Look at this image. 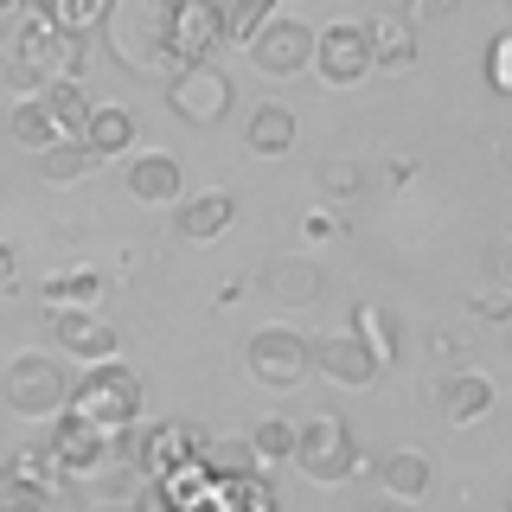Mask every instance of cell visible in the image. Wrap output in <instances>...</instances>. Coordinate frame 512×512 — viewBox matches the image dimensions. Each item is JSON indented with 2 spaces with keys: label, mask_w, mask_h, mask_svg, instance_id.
Wrapping results in <instances>:
<instances>
[{
  "label": "cell",
  "mask_w": 512,
  "mask_h": 512,
  "mask_svg": "<svg viewBox=\"0 0 512 512\" xmlns=\"http://www.w3.org/2000/svg\"><path fill=\"white\" fill-rule=\"evenodd\" d=\"M250 58H256V71H269V77L308 71V58H314L308 20H263V26L250 32Z\"/></svg>",
  "instance_id": "obj_13"
},
{
  "label": "cell",
  "mask_w": 512,
  "mask_h": 512,
  "mask_svg": "<svg viewBox=\"0 0 512 512\" xmlns=\"http://www.w3.org/2000/svg\"><path fill=\"white\" fill-rule=\"evenodd\" d=\"M109 45L128 71H160V0H109Z\"/></svg>",
  "instance_id": "obj_8"
},
{
  "label": "cell",
  "mask_w": 512,
  "mask_h": 512,
  "mask_svg": "<svg viewBox=\"0 0 512 512\" xmlns=\"http://www.w3.org/2000/svg\"><path fill=\"white\" fill-rule=\"evenodd\" d=\"M52 346L64 352V359L103 365V359H116L122 333L103 320V308H58V314H52Z\"/></svg>",
  "instance_id": "obj_12"
},
{
  "label": "cell",
  "mask_w": 512,
  "mask_h": 512,
  "mask_svg": "<svg viewBox=\"0 0 512 512\" xmlns=\"http://www.w3.org/2000/svg\"><path fill=\"white\" fill-rule=\"evenodd\" d=\"M77 32H64L52 20H26L20 32H7V45H0V71H7V84L20 96H39L45 84H64V77H77Z\"/></svg>",
  "instance_id": "obj_1"
},
{
  "label": "cell",
  "mask_w": 512,
  "mask_h": 512,
  "mask_svg": "<svg viewBox=\"0 0 512 512\" xmlns=\"http://www.w3.org/2000/svg\"><path fill=\"white\" fill-rule=\"evenodd\" d=\"M7 282H13V244L0 237V288H7Z\"/></svg>",
  "instance_id": "obj_39"
},
{
  "label": "cell",
  "mask_w": 512,
  "mask_h": 512,
  "mask_svg": "<svg viewBox=\"0 0 512 512\" xmlns=\"http://www.w3.org/2000/svg\"><path fill=\"white\" fill-rule=\"evenodd\" d=\"M77 141H84L90 160L128 154V148H135V116H128V109H116V103H90V116H84V128H77Z\"/></svg>",
  "instance_id": "obj_16"
},
{
  "label": "cell",
  "mask_w": 512,
  "mask_h": 512,
  "mask_svg": "<svg viewBox=\"0 0 512 512\" xmlns=\"http://www.w3.org/2000/svg\"><path fill=\"white\" fill-rule=\"evenodd\" d=\"M352 333H359V346L378 359V372L397 359V327H391V320H384L378 308H359V314H352Z\"/></svg>",
  "instance_id": "obj_30"
},
{
  "label": "cell",
  "mask_w": 512,
  "mask_h": 512,
  "mask_svg": "<svg viewBox=\"0 0 512 512\" xmlns=\"http://www.w3.org/2000/svg\"><path fill=\"white\" fill-rule=\"evenodd\" d=\"M96 295H103V276H96V269H71V276L45 282V301H52V308H96Z\"/></svg>",
  "instance_id": "obj_29"
},
{
  "label": "cell",
  "mask_w": 512,
  "mask_h": 512,
  "mask_svg": "<svg viewBox=\"0 0 512 512\" xmlns=\"http://www.w3.org/2000/svg\"><path fill=\"white\" fill-rule=\"evenodd\" d=\"M13 141H20V148H52V141H64V128L52 122L45 96H26V103L13 109Z\"/></svg>",
  "instance_id": "obj_26"
},
{
  "label": "cell",
  "mask_w": 512,
  "mask_h": 512,
  "mask_svg": "<svg viewBox=\"0 0 512 512\" xmlns=\"http://www.w3.org/2000/svg\"><path fill=\"white\" fill-rule=\"evenodd\" d=\"M320 186L327 192H359V167H352V160H327V167H320Z\"/></svg>",
  "instance_id": "obj_34"
},
{
  "label": "cell",
  "mask_w": 512,
  "mask_h": 512,
  "mask_svg": "<svg viewBox=\"0 0 512 512\" xmlns=\"http://www.w3.org/2000/svg\"><path fill=\"white\" fill-rule=\"evenodd\" d=\"M378 480H384V500L416 506L429 493V455H423V448H391L384 468H378Z\"/></svg>",
  "instance_id": "obj_20"
},
{
  "label": "cell",
  "mask_w": 512,
  "mask_h": 512,
  "mask_svg": "<svg viewBox=\"0 0 512 512\" xmlns=\"http://www.w3.org/2000/svg\"><path fill=\"white\" fill-rule=\"evenodd\" d=\"M487 84H493V96L512 90V39H506V32L487 45Z\"/></svg>",
  "instance_id": "obj_33"
},
{
  "label": "cell",
  "mask_w": 512,
  "mask_h": 512,
  "mask_svg": "<svg viewBox=\"0 0 512 512\" xmlns=\"http://www.w3.org/2000/svg\"><path fill=\"white\" fill-rule=\"evenodd\" d=\"M135 512H180V506H173V493L160 487V480H148V487L135 493Z\"/></svg>",
  "instance_id": "obj_35"
},
{
  "label": "cell",
  "mask_w": 512,
  "mask_h": 512,
  "mask_svg": "<svg viewBox=\"0 0 512 512\" xmlns=\"http://www.w3.org/2000/svg\"><path fill=\"white\" fill-rule=\"evenodd\" d=\"M474 314H487V320H506L512 308H506V288H487V295L474 301Z\"/></svg>",
  "instance_id": "obj_36"
},
{
  "label": "cell",
  "mask_w": 512,
  "mask_h": 512,
  "mask_svg": "<svg viewBox=\"0 0 512 512\" xmlns=\"http://www.w3.org/2000/svg\"><path fill=\"white\" fill-rule=\"evenodd\" d=\"M308 352H314V372H327L333 384H346V391H359V384L378 378V359L359 346V333H352V327L320 333V340H308Z\"/></svg>",
  "instance_id": "obj_14"
},
{
  "label": "cell",
  "mask_w": 512,
  "mask_h": 512,
  "mask_svg": "<svg viewBox=\"0 0 512 512\" xmlns=\"http://www.w3.org/2000/svg\"><path fill=\"white\" fill-rule=\"evenodd\" d=\"M0 474H13V480H26V487H39V493H58V461H52V448L45 442H26V448H13V461Z\"/></svg>",
  "instance_id": "obj_23"
},
{
  "label": "cell",
  "mask_w": 512,
  "mask_h": 512,
  "mask_svg": "<svg viewBox=\"0 0 512 512\" xmlns=\"http://www.w3.org/2000/svg\"><path fill=\"white\" fill-rule=\"evenodd\" d=\"M301 231H308V237H314V244H320V237H333V231H340V224H333L327 212H308V224H301Z\"/></svg>",
  "instance_id": "obj_38"
},
{
  "label": "cell",
  "mask_w": 512,
  "mask_h": 512,
  "mask_svg": "<svg viewBox=\"0 0 512 512\" xmlns=\"http://www.w3.org/2000/svg\"><path fill=\"white\" fill-rule=\"evenodd\" d=\"M128 192L141 205H180L186 199V173L173 154H135L128 160Z\"/></svg>",
  "instance_id": "obj_15"
},
{
  "label": "cell",
  "mask_w": 512,
  "mask_h": 512,
  "mask_svg": "<svg viewBox=\"0 0 512 512\" xmlns=\"http://www.w3.org/2000/svg\"><path fill=\"white\" fill-rule=\"evenodd\" d=\"M26 7H32V20H52L64 32H84V26H96L109 13V0H26Z\"/></svg>",
  "instance_id": "obj_27"
},
{
  "label": "cell",
  "mask_w": 512,
  "mask_h": 512,
  "mask_svg": "<svg viewBox=\"0 0 512 512\" xmlns=\"http://www.w3.org/2000/svg\"><path fill=\"white\" fill-rule=\"evenodd\" d=\"M13 7H26V0H0V20H7V13H13Z\"/></svg>",
  "instance_id": "obj_41"
},
{
  "label": "cell",
  "mask_w": 512,
  "mask_h": 512,
  "mask_svg": "<svg viewBox=\"0 0 512 512\" xmlns=\"http://www.w3.org/2000/svg\"><path fill=\"white\" fill-rule=\"evenodd\" d=\"M0 45H7V20H0Z\"/></svg>",
  "instance_id": "obj_42"
},
{
  "label": "cell",
  "mask_w": 512,
  "mask_h": 512,
  "mask_svg": "<svg viewBox=\"0 0 512 512\" xmlns=\"http://www.w3.org/2000/svg\"><path fill=\"white\" fill-rule=\"evenodd\" d=\"M493 378L487 372H448L442 378V391H436V404H442V416L448 423H480V416L493 410Z\"/></svg>",
  "instance_id": "obj_18"
},
{
  "label": "cell",
  "mask_w": 512,
  "mask_h": 512,
  "mask_svg": "<svg viewBox=\"0 0 512 512\" xmlns=\"http://www.w3.org/2000/svg\"><path fill=\"white\" fill-rule=\"evenodd\" d=\"M212 7H218V32L237 45H250V32L263 20H276V0H212Z\"/></svg>",
  "instance_id": "obj_25"
},
{
  "label": "cell",
  "mask_w": 512,
  "mask_h": 512,
  "mask_svg": "<svg viewBox=\"0 0 512 512\" xmlns=\"http://www.w3.org/2000/svg\"><path fill=\"white\" fill-rule=\"evenodd\" d=\"M308 64L320 71V84H333V90H346V84H359V77H372V45H365V26H359V20L320 26Z\"/></svg>",
  "instance_id": "obj_10"
},
{
  "label": "cell",
  "mask_w": 512,
  "mask_h": 512,
  "mask_svg": "<svg viewBox=\"0 0 512 512\" xmlns=\"http://www.w3.org/2000/svg\"><path fill=\"white\" fill-rule=\"evenodd\" d=\"M365 45H372V71L378 64L384 71H410V58H416V39L397 13H372V20H365Z\"/></svg>",
  "instance_id": "obj_21"
},
{
  "label": "cell",
  "mask_w": 512,
  "mask_h": 512,
  "mask_svg": "<svg viewBox=\"0 0 512 512\" xmlns=\"http://www.w3.org/2000/svg\"><path fill=\"white\" fill-rule=\"evenodd\" d=\"M410 20H442V13H455V0H404Z\"/></svg>",
  "instance_id": "obj_37"
},
{
  "label": "cell",
  "mask_w": 512,
  "mask_h": 512,
  "mask_svg": "<svg viewBox=\"0 0 512 512\" xmlns=\"http://www.w3.org/2000/svg\"><path fill=\"white\" fill-rule=\"evenodd\" d=\"M295 135H301V122H295V109H288V103H256V116L244 128V148L263 154V160H276V154L295 148Z\"/></svg>",
  "instance_id": "obj_19"
},
{
  "label": "cell",
  "mask_w": 512,
  "mask_h": 512,
  "mask_svg": "<svg viewBox=\"0 0 512 512\" xmlns=\"http://www.w3.org/2000/svg\"><path fill=\"white\" fill-rule=\"evenodd\" d=\"M96 167V160L84 154V141H52V148H39V173L52 186H71V180H84V173Z\"/></svg>",
  "instance_id": "obj_28"
},
{
  "label": "cell",
  "mask_w": 512,
  "mask_h": 512,
  "mask_svg": "<svg viewBox=\"0 0 512 512\" xmlns=\"http://www.w3.org/2000/svg\"><path fill=\"white\" fill-rule=\"evenodd\" d=\"M64 416H77V423L103 429V436H122V429L141 423V378L128 372V365H116V359L90 365L84 378H71Z\"/></svg>",
  "instance_id": "obj_2"
},
{
  "label": "cell",
  "mask_w": 512,
  "mask_h": 512,
  "mask_svg": "<svg viewBox=\"0 0 512 512\" xmlns=\"http://www.w3.org/2000/svg\"><path fill=\"white\" fill-rule=\"evenodd\" d=\"M0 512H58V506H52V493H39V487H26V480L0 474Z\"/></svg>",
  "instance_id": "obj_32"
},
{
  "label": "cell",
  "mask_w": 512,
  "mask_h": 512,
  "mask_svg": "<svg viewBox=\"0 0 512 512\" xmlns=\"http://www.w3.org/2000/svg\"><path fill=\"white\" fill-rule=\"evenodd\" d=\"M218 32V7L212 0H160V52L167 64H205Z\"/></svg>",
  "instance_id": "obj_6"
},
{
  "label": "cell",
  "mask_w": 512,
  "mask_h": 512,
  "mask_svg": "<svg viewBox=\"0 0 512 512\" xmlns=\"http://www.w3.org/2000/svg\"><path fill=\"white\" fill-rule=\"evenodd\" d=\"M314 372V352H308V333L295 327H263L250 340V378L269 384V391H295V384H308Z\"/></svg>",
  "instance_id": "obj_9"
},
{
  "label": "cell",
  "mask_w": 512,
  "mask_h": 512,
  "mask_svg": "<svg viewBox=\"0 0 512 512\" xmlns=\"http://www.w3.org/2000/svg\"><path fill=\"white\" fill-rule=\"evenodd\" d=\"M372 512H416V506H404V500H378Z\"/></svg>",
  "instance_id": "obj_40"
},
{
  "label": "cell",
  "mask_w": 512,
  "mask_h": 512,
  "mask_svg": "<svg viewBox=\"0 0 512 512\" xmlns=\"http://www.w3.org/2000/svg\"><path fill=\"white\" fill-rule=\"evenodd\" d=\"M167 103H173V116L192 122V128H218L224 109H231V77H224L212 58L180 64V71L167 77Z\"/></svg>",
  "instance_id": "obj_7"
},
{
  "label": "cell",
  "mask_w": 512,
  "mask_h": 512,
  "mask_svg": "<svg viewBox=\"0 0 512 512\" xmlns=\"http://www.w3.org/2000/svg\"><path fill=\"white\" fill-rule=\"evenodd\" d=\"M231 218H237V199L231 192H199V199H186V205H173V224H180V237H192V244H212V237L231 231Z\"/></svg>",
  "instance_id": "obj_17"
},
{
  "label": "cell",
  "mask_w": 512,
  "mask_h": 512,
  "mask_svg": "<svg viewBox=\"0 0 512 512\" xmlns=\"http://www.w3.org/2000/svg\"><path fill=\"white\" fill-rule=\"evenodd\" d=\"M244 442H250L256 461H288L295 455V423H288V416H269V423H256V436H244Z\"/></svg>",
  "instance_id": "obj_31"
},
{
  "label": "cell",
  "mask_w": 512,
  "mask_h": 512,
  "mask_svg": "<svg viewBox=\"0 0 512 512\" xmlns=\"http://www.w3.org/2000/svg\"><path fill=\"white\" fill-rule=\"evenodd\" d=\"M122 468H135V474H148V480H167V474H180L199 461V448L205 436L192 423H135V429H122Z\"/></svg>",
  "instance_id": "obj_5"
},
{
  "label": "cell",
  "mask_w": 512,
  "mask_h": 512,
  "mask_svg": "<svg viewBox=\"0 0 512 512\" xmlns=\"http://www.w3.org/2000/svg\"><path fill=\"white\" fill-rule=\"evenodd\" d=\"M288 461L308 480H320V487H340V480H352L365 468V448L346 429V416H308V423L295 429V455Z\"/></svg>",
  "instance_id": "obj_3"
},
{
  "label": "cell",
  "mask_w": 512,
  "mask_h": 512,
  "mask_svg": "<svg viewBox=\"0 0 512 512\" xmlns=\"http://www.w3.org/2000/svg\"><path fill=\"white\" fill-rule=\"evenodd\" d=\"M0 397H7L13 416L45 423V416H58L64 397H71V372H64V359H52V352H20V359L0 372Z\"/></svg>",
  "instance_id": "obj_4"
},
{
  "label": "cell",
  "mask_w": 512,
  "mask_h": 512,
  "mask_svg": "<svg viewBox=\"0 0 512 512\" xmlns=\"http://www.w3.org/2000/svg\"><path fill=\"white\" fill-rule=\"evenodd\" d=\"M199 461H205V474H218V480H244V474H256V468H263V461L250 455V442H244V436H224V442H212V436H205Z\"/></svg>",
  "instance_id": "obj_22"
},
{
  "label": "cell",
  "mask_w": 512,
  "mask_h": 512,
  "mask_svg": "<svg viewBox=\"0 0 512 512\" xmlns=\"http://www.w3.org/2000/svg\"><path fill=\"white\" fill-rule=\"evenodd\" d=\"M269 295H276L282 308H301V301H314V295H320L314 263H308V256H295V263H276V269H269Z\"/></svg>",
  "instance_id": "obj_24"
},
{
  "label": "cell",
  "mask_w": 512,
  "mask_h": 512,
  "mask_svg": "<svg viewBox=\"0 0 512 512\" xmlns=\"http://www.w3.org/2000/svg\"><path fill=\"white\" fill-rule=\"evenodd\" d=\"M52 461L58 474H77V480H96L103 468H116V436H103V429L77 423V416H52Z\"/></svg>",
  "instance_id": "obj_11"
}]
</instances>
